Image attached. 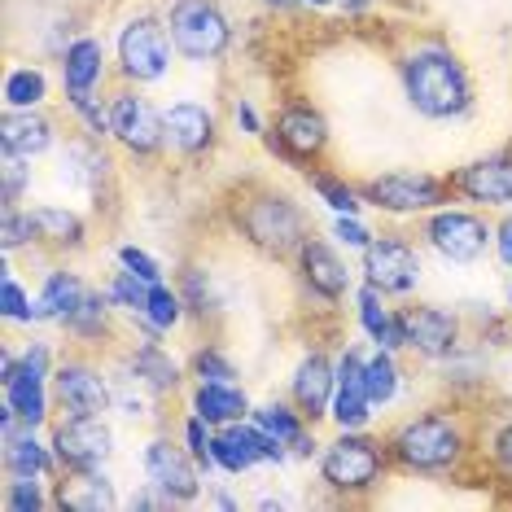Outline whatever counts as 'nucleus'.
<instances>
[{"label":"nucleus","instance_id":"nucleus-6","mask_svg":"<svg viewBox=\"0 0 512 512\" xmlns=\"http://www.w3.org/2000/svg\"><path fill=\"white\" fill-rule=\"evenodd\" d=\"M359 193H364V202L377 206V211L416 215V211H438V206L447 202L451 184L429 176V171H386V176L368 180Z\"/></svg>","mask_w":512,"mask_h":512},{"label":"nucleus","instance_id":"nucleus-35","mask_svg":"<svg viewBox=\"0 0 512 512\" xmlns=\"http://www.w3.org/2000/svg\"><path fill=\"white\" fill-rule=\"evenodd\" d=\"M106 167H110V162L101 158V149H92V145H71V149H66V158H62V180L92 189V184L106 176Z\"/></svg>","mask_w":512,"mask_h":512},{"label":"nucleus","instance_id":"nucleus-19","mask_svg":"<svg viewBox=\"0 0 512 512\" xmlns=\"http://www.w3.org/2000/svg\"><path fill=\"white\" fill-rule=\"evenodd\" d=\"M407 320V346L425 359H451L460 342V316L447 307H412L403 311Z\"/></svg>","mask_w":512,"mask_h":512},{"label":"nucleus","instance_id":"nucleus-17","mask_svg":"<svg viewBox=\"0 0 512 512\" xmlns=\"http://www.w3.org/2000/svg\"><path fill=\"white\" fill-rule=\"evenodd\" d=\"M329 416L337 421V429H364L372 421V399L364 390V351L359 346H346L342 359H337V390Z\"/></svg>","mask_w":512,"mask_h":512},{"label":"nucleus","instance_id":"nucleus-42","mask_svg":"<svg viewBox=\"0 0 512 512\" xmlns=\"http://www.w3.org/2000/svg\"><path fill=\"white\" fill-rule=\"evenodd\" d=\"M27 241H36V224H31V211L22 215L18 206H5V254L9 250H18V246H27Z\"/></svg>","mask_w":512,"mask_h":512},{"label":"nucleus","instance_id":"nucleus-10","mask_svg":"<svg viewBox=\"0 0 512 512\" xmlns=\"http://www.w3.org/2000/svg\"><path fill=\"white\" fill-rule=\"evenodd\" d=\"M364 281L381 294H412L421 285V254L403 237H372L364 250Z\"/></svg>","mask_w":512,"mask_h":512},{"label":"nucleus","instance_id":"nucleus-16","mask_svg":"<svg viewBox=\"0 0 512 512\" xmlns=\"http://www.w3.org/2000/svg\"><path fill=\"white\" fill-rule=\"evenodd\" d=\"M333 390H337V364H329V355H324V351L302 355L298 368H294V377H289V394H294V407L307 416L311 425L329 416Z\"/></svg>","mask_w":512,"mask_h":512},{"label":"nucleus","instance_id":"nucleus-20","mask_svg":"<svg viewBox=\"0 0 512 512\" xmlns=\"http://www.w3.org/2000/svg\"><path fill=\"white\" fill-rule=\"evenodd\" d=\"M451 189L482 206H512V158H477L456 171Z\"/></svg>","mask_w":512,"mask_h":512},{"label":"nucleus","instance_id":"nucleus-28","mask_svg":"<svg viewBox=\"0 0 512 512\" xmlns=\"http://www.w3.org/2000/svg\"><path fill=\"white\" fill-rule=\"evenodd\" d=\"M53 464H57V456H49V447H40L31 425L5 442V473L9 477H44V473H53Z\"/></svg>","mask_w":512,"mask_h":512},{"label":"nucleus","instance_id":"nucleus-36","mask_svg":"<svg viewBox=\"0 0 512 512\" xmlns=\"http://www.w3.org/2000/svg\"><path fill=\"white\" fill-rule=\"evenodd\" d=\"M149 289H154V281H145V276H136V272H114V281H110V302L114 307H123V311H132V316H141L145 311V302H149Z\"/></svg>","mask_w":512,"mask_h":512},{"label":"nucleus","instance_id":"nucleus-31","mask_svg":"<svg viewBox=\"0 0 512 512\" xmlns=\"http://www.w3.org/2000/svg\"><path fill=\"white\" fill-rule=\"evenodd\" d=\"M364 390L372 407H386L394 394H399V364H394V351L377 346V355L364 359Z\"/></svg>","mask_w":512,"mask_h":512},{"label":"nucleus","instance_id":"nucleus-41","mask_svg":"<svg viewBox=\"0 0 512 512\" xmlns=\"http://www.w3.org/2000/svg\"><path fill=\"white\" fill-rule=\"evenodd\" d=\"M193 377L197 381H232V377H237V368H232V359L224 351L206 346V351L193 355Z\"/></svg>","mask_w":512,"mask_h":512},{"label":"nucleus","instance_id":"nucleus-34","mask_svg":"<svg viewBox=\"0 0 512 512\" xmlns=\"http://www.w3.org/2000/svg\"><path fill=\"white\" fill-rule=\"evenodd\" d=\"M44 97H49V79H44V71H36V66H18V71L5 75L9 110H36Z\"/></svg>","mask_w":512,"mask_h":512},{"label":"nucleus","instance_id":"nucleus-21","mask_svg":"<svg viewBox=\"0 0 512 512\" xmlns=\"http://www.w3.org/2000/svg\"><path fill=\"white\" fill-rule=\"evenodd\" d=\"M162 123H167V145L184 158H197L215 145V114L197 101H176L171 110H162Z\"/></svg>","mask_w":512,"mask_h":512},{"label":"nucleus","instance_id":"nucleus-22","mask_svg":"<svg viewBox=\"0 0 512 512\" xmlns=\"http://www.w3.org/2000/svg\"><path fill=\"white\" fill-rule=\"evenodd\" d=\"M101 75H106V49H101V40L92 36H79L66 44L62 53V84H66V97L84 101V97H97V84Z\"/></svg>","mask_w":512,"mask_h":512},{"label":"nucleus","instance_id":"nucleus-5","mask_svg":"<svg viewBox=\"0 0 512 512\" xmlns=\"http://www.w3.org/2000/svg\"><path fill=\"white\" fill-rule=\"evenodd\" d=\"M171 44L189 62H219L232 44V22L215 0H176L167 18Z\"/></svg>","mask_w":512,"mask_h":512},{"label":"nucleus","instance_id":"nucleus-12","mask_svg":"<svg viewBox=\"0 0 512 512\" xmlns=\"http://www.w3.org/2000/svg\"><path fill=\"white\" fill-rule=\"evenodd\" d=\"M110 136L123 149H132V154L145 158V154H158V149L167 145V123H162V114L149 106L145 97L119 92V97L110 101Z\"/></svg>","mask_w":512,"mask_h":512},{"label":"nucleus","instance_id":"nucleus-37","mask_svg":"<svg viewBox=\"0 0 512 512\" xmlns=\"http://www.w3.org/2000/svg\"><path fill=\"white\" fill-rule=\"evenodd\" d=\"M0 302H5V320L14 324H36L44 320L40 316V302H31V294L14 281V272H5V281H0Z\"/></svg>","mask_w":512,"mask_h":512},{"label":"nucleus","instance_id":"nucleus-2","mask_svg":"<svg viewBox=\"0 0 512 512\" xmlns=\"http://www.w3.org/2000/svg\"><path fill=\"white\" fill-rule=\"evenodd\" d=\"M390 460L403 464L407 473H451L464 460V429L447 412H425L403 421L390 434Z\"/></svg>","mask_w":512,"mask_h":512},{"label":"nucleus","instance_id":"nucleus-8","mask_svg":"<svg viewBox=\"0 0 512 512\" xmlns=\"http://www.w3.org/2000/svg\"><path fill=\"white\" fill-rule=\"evenodd\" d=\"M44 377H49V346H31L22 359L5 355L0 359V386H5V403L27 421L31 429L44 425L49 416V394H44Z\"/></svg>","mask_w":512,"mask_h":512},{"label":"nucleus","instance_id":"nucleus-4","mask_svg":"<svg viewBox=\"0 0 512 512\" xmlns=\"http://www.w3.org/2000/svg\"><path fill=\"white\" fill-rule=\"evenodd\" d=\"M386 456L390 447H381L377 438L359 434V429H342V438H333L320 456V482L346 499L368 495L386 473Z\"/></svg>","mask_w":512,"mask_h":512},{"label":"nucleus","instance_id":"nucleus-44","mask_svg":"<svg viewBox=\"0 0 512 512\" xmlns=\"http://www.w3.org/2000/svg\"><path fill=\"white\" fill-rule=\"evenodd\" d=\"M119 267H127V272H136V276H145V281H162V267L149 259L145 250H136V246H119Z\"/></svg>","mask_w":512,"mask_h":512},{"label":"nucleus","instance_id":"nucleus-50","mask_svg":"<svg viewBox=\"0 0 512 512\" xmlns=\"http://www.w3.org/2000/svg\"><path fill=\"white\" fill-rule=\"evenodd\" d=\"M298 5H311V9H329V5H337V0H298Z\"/></svg>","mask_w":512,"mask_h":512},{"label":"nucleus","instance_id":"nucleus-11","mask_svg":"<svg viewBox=\"0 0 512 512\" xmlns=\"http://www.w3.org/2000/svg\"><path fill=\"white\" fill-rule=\"evenodd\" d=\"M145 477L162 495L176 499V504H193V499L202 495V477H197L193 451L171 438H154L145 447Z\"/></svg>","mask_w":512,"mask_h":512},{"label":"nucleus","instance_id":"nucleus-32","mask_svg":"<svg viewBox=\"0 0 512 512\" xmlns=\"http://www.w3.org/2000/svg\"><path fill=\"white\" fill-rule=\"evenodd\" d=\"M184 294L180 289H171V285H162L154 281V289H149V302H145V311L136 320H145L149 329H158V333H167V329H176V324L184 320Z\"/></svg>","mask_w":512,"mask_h":512},{"label":"nucleus","instance_id":"nucleus-47","mask_svg":"<svg viewBox=\"0 0 512 512\" xmlns=\"http://www.w3.org/2000/svg\"><path fill=\"white\" fill-rule=\"evenodd\" d=\"M495 250H499V259H504V263L512 267V215L495 228Z\"/></svg>","mask_w":512,"mask_h":512},{"label":"nucleus","instance_id":"nucleus-23","mask_svg":"<svg viewBox=\"0 0 512 512\" xmlns=\"http://www.w3.org/2000/svg\"><path fill=\"white\" fill-rule=\"evenodd\" d=\"M114 504L119 499H114V486L101 469H66L62 486L53 495V508L62 512H106Z\"/></svg>","mask_w":512,"mask_h":512},{"label":"nucleus","instance_id":"nucleus-24","mask_svg":"<svg viewBox=\"0 0 512 512\" xmlns=\"http://www.w3.org/2000/svg\"><path fill=\"white\" fill-rule=\"evenodd\" d=\"M44 149H53V123L36 110H9L5 123H0V154L31 162Z\"/></svg>","mask_w":512,"mask_h":512},{"label":"nucleus","instance_id":"nucleus-25","mask_svg":"<svg viewBox=\"0 0 512 512\" xmlns=\"http://www.w3.org/2000/svg\"><path fill=\"white\" fill-rule=\"evenodd\" d=\"M193 412L211 425H237V421H246L254 407H250V394L237 390L232 381H197Z\"/></svg>","mask_w":512,"mask_h":512},{"label":"nucleus","instance_id":"nucleus-38","mask_svg":"<svg viewBox=\"0 0 512 512\" xmlns=\"http://www.w3.org/2000/svg\"><path fill=\"white\" fill-rule=\"evenodd\" d=\"M311 189H316L324 202L333 206L337 215H359V206H364V193L351 189L346 180H333V176H311Z\"/></svg>","mask_w":512,"mask_h":512},{"label":"nucleus","instance_id":"nucleus-51","mask_svg":"<svg viewBox=\"0 0 512 512\" xmlns=\"http://www.w3.org/2000/svg\"><path fill=\"white\" fill-rule=\"evenodd\" d=\"M267 5H276V9H285V5H294V0H267Z\"/></svg>","mask_w":512,"mask_h":512},{"label":"nucleus","instance_id":"nucleus-43","mask_svg":"<svg viewBox=\"0 0 512 512\" xmlns=\"http://www.w3.org/2000/svg\"><path fill=\"white\" fill-rule=\"evenodd\" d=\"M333 237L342 241L346 250H368V241H372V232L359 224L355 215H337V224H333Z\"/></svg>","mask_w":512,"mask_h":512},{"label":"nucleus","instance_id":"nucleus-49","mask_svg":"<svg viewBox=\"0 0 512 512\" xmlns=\"http://www.w3.org/2000/svg\"><path fill=\"white\" fill-rule=\"evenodd\" d=\"M337 5H342V9H346V14H359V9L377 5V0H337Z\"/></svg>","mask_w":512,"mask_h":512},{"label":"nucleus","instance_id":"nucleus-9","mask_svg":"<svg viewBox=\"0 0 512 512\" xmlns=\"http://www.w3.org/2000/svg\"><path fill=\"white\" fill-rule=\"evenodd\" d=\"M425 237L447 263H477L486 254V246L495 241V232L482 224L473 211H451V206H438L425 224Z\"/></svg>","mask_w":512,"mask_h":512},{"label":"nucleus","instance_id":"nucleus-13","mask_svg":"<svg viewBox=\"0 0 512 512\" xmlns=\"http://www.w3.org/2000/svg\"><path fill=\"white\" fill-rule=\"evenodd\" d=\"M110 425L101 416H71L53 429V456L62 469H101V460L110 456Z\"/></svg>","mask_w":512,"mask_h":512},{"label":"nucleus","instance_id":"nucleus-1","mask_svg":"<svg viewBox=\"0 0 512 512\" xmlns=\"http://www.w3.org/2000/svg\"><path fill=\"white\" fill-rule=\"evenodd\" d=\"M399 75H403V92L412 101V110L425 114V119H460L473 106L469 71H464V62L451 49L429 44V49L407 53Z\"/></svg>","mask_w":512,"mask_h":512},{"label":"nucleus","instance_id":"nucleus-30","mask_svg":"<svg viewBox=\"0 0 512 512\" xmlns=\"http://www.w3.org/2000/svg\"><path fill=\"white\" fill-rule=\"evenodd\" d=\"M84 294H88V289H84V281H79L75 272H49V281H44L40 298H36L40 302V316L62 324L79 307V302H84Z\"/></svg>","mask_w":512,"mask_h":512},{"label":"nucleus","instance_id":"nucleus-52","mask_svg":"<svg viewBox=\"0 0 512 512\" xmlns=\"http://www.w3.org/2000/svg\"><path fill=\"white\" fill-rule=\"evenodd\" d=\"M508 302H512V289H508Z\"/></svg>","mask_w":512,"mask_h":512},{"label":"nucleus","instance_id":"nucleus-3","mask_svg":"<svg viewBox=\"0 0 512 512\" xmlns=\"http://www.w3.org/2000/svg\"><path fill=\"white\" fill-rule=\"evenodd\" d=\"M237 232L250 241L254 250L263 254H289L307 241V215L294 197L276 193V189H254L237 202V215H232Z\"/></svg>","mask_w":512,"mask_h":512},{"label":"nucleus","instance_id":"nucleus-14","mask_svg":"<svg viewBox=\"0 0 512 512\" xmlns=\"http://www.w3.org/2000/svg\"><path fill=\"white\" fill-rule=\"evenodd\" d=\"M267 145H272V154H281L285 162L302 167V162L324 154V145H329V123L311 106H285L276 114V132L267 136Z\"/></svg>","mask_w":512,"mask_h":512},{"label":"nucleus","instance_id":"nucleus-46","mask_svg":"<svg viewBox=\"0 0 512 512\" xmlns=\"http://www.w3.org/2000/svg\"><path fill=\"white\" fill-rule=\"evenodd\" d=\"M232 114H237V123H241V127H246V132H250V136H263L259 110H254V106H250V101H246V97H241V101H237V106H232Z\"/></svg>","mask_w":512,"mask_h":512},{"label":"nucleus","instance_id":"nucleus-45","mask_svg":"<svg viewBox=\"0 0 512 512\" xmlns=\"http://www.w3.org/2000/svg\"><path fill=\"white\" fill-rule=\"evenodd\" d=\"M27 176H31V167L22 158H9L5 154V206H18V197L22 189H27Z\"/></svg>","mask_w":512,"mask_h":512},{"label":"nucleus","instance_id":"nucleus-29","mask_svg":"<svg viewBox=\"0 0 512 512\" xmlns=\"http://www.w3.org/2000/svg\"><path fill=\"white\" fill-rule=\"evenodd\" d=\"M31 224H36V237L49 241L57 250H75L84 246V219L66 206H36L31 211Z\"/></svg>","mask_w":512,"mask_h":512},{"label":"nucleus","instance_id":"nucleus-26","mask_svg":"<svg viewBox=\"0 0 512 512\" xmlns=\"http://www.w3.org/2000/svg\"><path fill=\"white\" fill-rule=\"evenodd\" d=\"M250 421L259 429H267L272 438H281L285 447H294V456H311V451H316V438L307 434V416H302L298 407L263 403V407H254V412H250Z\"/></svg>","mask_w":512,"mask_h":512},{"label":"nucleus","instance_id":"nucleus-33","mask_svg":"<svg viewBox=\"0 0 512 512\" xmlns=\"http://www.w3.org/2000/svg\"><path fill=\"white\" fill-rule=\"evenodd\" d=\"M110 294H97V289H88L84 294V302L66 316L62 324H66V333H75V337H84V342H92V337H101L106 333V316H110Z\"/></svg>","mask_w":512,"mask_h":512},{"label":"nucleus","instance_id":"nucleus-40","mask_svg":"<svg viewBox=\"0 0 512 512\" xmlns=\"http://www.w3.org/2000/svg\"><path fill=\"white\" fill-rule=\"evenodd\" d=\"M211 442H215V434H211V421H202V416H189V425H184V447L193 451V460L202 464V469H215V456H211Z\"/></svg>","mask_w":512,"mask_h":512},{"label":"nucleus","instance_id":"nucleus-27","mask_svg":"<svg viewBox=\"0 0 512 512\" xmlns=\"http://www.w3.org/2000/svg\"><path fill=\"white\" fill-rule=\"evenodd\" d=\"M127 372H132V377H141L154 394H171L180 386V377H184L180 364L162 351L158 342H141V346H136V351L127 355Z\"/></svg>","mask_w":512,"mask_h":512},{"label":"nucleus","instance_id":"nucleus-7","mask_svg":"<svg viewBox=\"0 0 512 512\" xmlns=\"http://www.w3.org/2000/svg\"><path fill=\"white\" fill-rule=\"evenodd\" d=\"M171 66V31L158 18H132L119 31V71L132 84H154Z\"/></svg>","mask_w":512,"mask_h":512},{"label":"nucleus","instance_id":"nucleus-15","mask_svg":"<svg viewBox=\"0 0 512 512\" xmlns=\"http://www.w3.org/2000/svg\"><path fill=\"white\" fill-rule=\"evenodd\" d=\"M53 390L71 416H101L106 407H114V386L88 359H66V364H57Z\"/></svg>","mask_w":512,"mask_h":512},{"label":"nucleus","instance_id":"nucleus-48","mask_svg":"<svg viewBox=\"0 0 512 512\" xmlns=\"http://www.w3.org/2000/svg\"><path fill=\"white\" fill-rule=\"evenodd\" d=\"M495 460L504 464V469H512V425L495 434Z\"/></svg>","mask_w":512,"mask_h":512},{"label":"nucleus","instance_id":"nucleus-18","mask_svg":"<svg viewBox=\"0 0 512 512\" xmlns=\"http://www.w3.org/2000/svg\"><path fill=\"white\" fill-rule=\"evenodd\" d=\"M298 272H302V285L311 289V298H320V302H342L346 289H351L346 263L337 259L333 246H324L316 237H307L298 246Z\"/></svg>","mask_w":512,"mask_h":512},{"label":"nucleus","instance_id":"nucleus-39","mask_svg":"<svg viewBox=\"0 0 512 512\" xmlns=\"http://www.w3.org/2000/svg\"><path fill=\"white\" fill-rule=\"evenodd\" d=\"M40 477H14L9 482V491H5V508L9 512H40V508H49V499L40 495Z\"/></svg>","mask_w":512,"mask_h":512}]
</instances>
